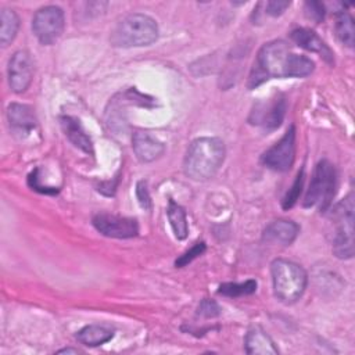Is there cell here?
<instances>
[{
    "label": "cell",
    "instance_id": "obj_1",
    "mask_svg": "<svg viewBox=\"0 0 355 355\" xmlns=\"http://www.w3.org/2000/svg\"><path fill=\"white\" fill-rule=\"evenodd\" d=\"M313 68V61L294 53L284 40H272L259 49L247 86L255 89L272 78H304L311 75Z\"/></svg>",
    "mask_w": 355,
    "mask_h": 355
},
{
    "label": "cell",
    "instance_id": "obj_2",
    "mask_svg": "<svg viewBox=\"0 0 355 355\" xmlns=\"http://www.w3.org/2000/svg\"><path fill=\"white\" fill-rule=\"evenodd\" d=\"M225 159V144L218 137H200L191 141L184 159L183 171L187 178L204 182L216 175Z\"/></svg>",
    "mask_w": 355,
    "mask_h": 355
},
{
    "label": "cell",
    "instance_id": "obj_3",
    "mask_svg": "<svg viewBox=\"0 0 355 355\" xmlns=\"http://www.w3.org/2000/svg\"><path fill=\"white\" fill-rule=\"evenodd\" d=\"M158 39L157 22L146 14H128L111 31L110 40L116 47H141Z\"/></svg>",
    "mask_w": 355,
    "mask_h": 355
},
{
    "label": "cell",
    "instance_id": "obj_4",
    "mask_svg": "<svg viewBox=\"0 0 355 355\" xmlns=\"http://www.w3.org/2000/svg\"><path fill=\"white\" fill-rule=\"evenodd\" d=\"M273 291L283 304H293L301 298L306 287V272L288 259H275L270 265Z\"/></svg>",
    "mask_w": 355,
    "mask_h": 355
},
{
    "label": "cell",
    "instance_id": "obj_5",
    "mask_svg": "<svg viewBox=\"0 0 355 355\" xmlns=\"http://www.w3.org/2000/svg\"><path fill=\"white\" fill-rule=\"evenodd\" d=\"M333 252L341 259L354 255V196L348 194L331 209Z\"/></svg>",
    "mask_w": 355,
    "mask_h": 355
},
{
    "label": "cell",
    "instance_id": "obj_6",
    "mask_svg": "<svg viewBox=\"0 0 355 355\" xmlns=\"http://www.w3.org/2000/svg\"><path fill=\"white\" fill-rule=\"evenodd\" d=\"M337 173L331 162L322 159L316 164L309 187L304 198L305 208H318L319 211H326L331 205V200L336 193Z\"/></svg>",
    "mask_w": 355,
    "mask_h": 355
},
{
    "label": "cell",
    "instance_id": "obj_7",
    "mask_svg": "<svg viewBox=\"0 0 355 355\" xmlns=\"http://www.w3.org/2000/svg\"><path fill=\"white\" fill-rule=\"evenodd\" d=\"M64 25V11L57 6L42 7L32 19V31L42 44L54 43L61 36Z\"/></svg>",
    "mask_w": 355,
    "mask_h": 355
},
{
    "label": "cell",
    "instance_id": "obj_8",
    "mask_svg": "<svg viewBox=\"0 0 355 355\" xmlns=\"http://www.w3.org/2000/svg\"><path fill=\"white\" fill-rule=\"evenodd\" d=\"M295 158V129L290 126L283 137L262 154V164L276 172H286Z\"/></svg>",
    "mask_w": 355,
    "mask_h": 355
},
{
    "label": "cell",
    "instance_id": "obj_9",
    "mask_svg": "<svg viewBox=\"0 0 355 355\" xmlns=\"http://www.w3.org/2000/svg\"><path fill=\"white\" fill-rule=\"evenodd\" d=\"M286 100L282 94H277L269 100L258 101L254 104L250 114V123L262 126L266 130H272L280 126L286 114Z\"/></svg>",
    "mask_w": 355,
    "mask_h": 355
},
{
    "label": "cell",
    "instance_id": "obj_10",
    "mask_svg": "<svg viewBox=\"0 0 355 355\" xmlns=\"http://www.w3.org/2000/svg\"><path fill=\"white\" fill-rule=\"evenodd\" d=\"M93 226L101 234L112 239H132L139 233L136 219L104 212L93 216Z\"/></svg>",
    "mask_w": 355,
    "mask_h": 355
},
{
    "label": "cell",
    "instance_id": "obj_11",
    "mask_svg": "<svg viewBox=\"0 0 355 355\" xmlns=\"http://www.w3.org/2000/svg\"><path fill=\"white\" fill-rule=\"evenodd\" d=\"M7 75L8 85L14 93H22L29 87L33 78V62L28 51L18 50L11 55Z\"/></svg>",
    "mask_w": 355,
    "mask_h": 355
},
{
    "label": "cell",
    "instance_id": "obj_12",
    "mask_svg": "<svg viewBox=\"0 0 355 355\" xmlns=\"http://www.w3.org/2000/svg\"><path fill=\"white\" fill-rule=\"evenodd\" d=\"M300 226L288 219H277L270 222L262 234L263 241L280 245H290L298 236Z\"/></svg>",
    "mask_w": 355,
    "mask_h": 355
},
{
    "label": "cell",
    "instance_id": "obj_13",
    "mask_svg": "<svg viewBox=\"0 0 355 355\" xmlns=\"http://www.w3.org/2000/svg\"><path fill=\"white\" fill-rule=\"evenodd\" d=\"M7 119L10 128L21 135H28L37 126V119L33 112V108L26 104H10L7 107Z\"/></svg>",
    "mask_w": 355,
    "mask_h": 355
},
{
    "label": "cell",
    "instance_id": "obj_14",
    "mask_svg": "<svg viewBox=\"0 0 355 355\" xmlns=\"http://www.w3.org/2000/svg\"><path fill=\"white\" fill-rule=\"evenodd\" d=\"M132 147L141 162H151L159 158L165 150L164 144L147 132L137 130L132 136Z\"/></svg>",
    "mask_w": 355,
    "mask_h": 355
},
{
    "label": "cell",
    "instance_id": "obj_15",
    "mask_svg": "<svg viewBox=\"0 0 355 355\" xmlns=\"http://www.w3.org/2000/svg\"><path fill=\"white\" fill-rule=\"evenodd\" d=\"M291 39L302 49L312 51V53H318L320 57H323V60L329 64L334 62V57L331 50L329 49V46L311 29L308 28H298L294 29L291 32Z\"/></svg>",
    "mask_w": 355,
    "mask_h": 355
},
{
    "label": "cell",
    "instance_id": "obj_16",
    "mask_svg": "<svg viewBox=\"0 0 355 355\" xmlns=\"http://www.w3.org/2000/svg\"><path fill=\"white\" fill-rule=\"evenodd\" d=\"M60 122H61V128H62L65 136L69 139V141L75 147L80 148L86 154H93L92 139L85 132L79 119H76L75 116H71V115H64L60 118Z\"/></svg>",
    "mask_w": 355,
    "mask_h": 355
},
{
    "label": "cell",
    "instance_id": "obj_17",
    "mask_svg": "<svg viewBox=\"0 0 355 355\" xmlns=\"http://www.w3.org/2000/svg\"><path fill=\"white\" fill-rule=\"evenodd\" d=\"M244 347L247 354H261V355L279 354V349L276 348L273 340L258 326L248 330L244 338Z\"/></svg>",
    "mask_w": 355,
    "mask_h": 355
},
{
    "label": "cell",
    "instance_id": "obj_18",
    "mask_svg": "<svg viewBox=\"0 0 355 355\" xmlns=\"http://www.w3.org/2000/svg\"><path fill=\"white\" fill-rule=\"evenodd\" d=\"M114 337V330L101 324H89L80 329L76 334V340L87 347H97L108 343Z\"/></svg>",
    "mask_w": 355,
    "mask_h": 355
},
{
    "label": "cell",
    "instance_id": "obj_19",
    "mask_svg": "<svg viewBox=\"0 0 355 355\" xmlns=\"http://www.w3.org/2000/svg\"><path fill=\"white\" fill-rule=\"evenodd\" d=\"M168 219L171 223V227L173 230V234L178 240H183L187 237V232H189V226H187V219H186V212L184 209L176 204L173 200H169L168 204Z\"/></svg>",
    "mask_w": 355,
    "mask_h": 355
},
{
    "label": "cell",
    "instance_id": "obj_20",
    "mask_svg": "<svg viewBox=\"0 0 355 355\" xmlns=\"http://www.w3.org/2000/svg\"><path fill=\"white\" fill-rule=\"evenodd\" d=\"M0 21H1V31H0V42L3 46L11 43L18 32L19 19L18 15L10 8H1L0 11Z\"/></svg>",
    "mask_w": 355,
    "mask_h": 355
},
{
    "label": "cell",
    "instance_id": "obj_21",
    "mask_svg": "<svg viewBox=\"0 0 355 355\" xmlns=\"http://www.w3.org/2000/svg\"><path fill=\"white\" fill-rule=\"evenodd\" d=\"M336 35L340 39V42L348 47L354 46V19L347 11H338L336 14V22H334Z\"/></svg>",
    "mask_w": 355,
    "mask_h": 355
},
{
    "label": "cell",
    "instance_id": "obj_22",
    "mask_svg": "<svg viewBox=\"0 0 355 355\" xmlns=\"http://www.w3.org/2000/svg\"><path fill=\"white\" fill-rule=\"evenodd\" d=\"M257 282L255 280H245L244 283H225L219 286L218 293L226 297H243L255 293Z\"/></svg>",
    "mask_w": 355,
    "mask_h": 355
},
{
    "label": "cell",
    "instance_id": "obj_23",
    "mask_svg": "<svg viewBox=\"0 0 355 355\" xmlns=\"http://www.w3.org/2000/svg\"><path fill=\"white\" fill-rule=\"evenodd\" d=\"M302 183H304V171H301V172L297 175V178H295V180H294L291 189L287 191L286 197L283 198V208H284V209L291 208V207L295 204V201L298 200V197H300V194H301Z\"/></svg>",
    "mask_w": 355,
    "mask_h": 355
},
{
    "label": "cell",
    "instance_id": "obj_24",
    "mask_svg": "<svg viewBox=\"0 0 355 355\" xmlns=\"http://www.w3.org/2000/svg\"><path fill=\"white\" fill-rule=\"evenodd\" d=\"M304 11L308 19L319 24L324 18V6L319 1H306L304 4Z\"/></svg>",
    "mask_w": 355,
    "mask_h": 355
},
{
    "label": "cell",
    "instance_id": "obj_25",
    "mask_svg": "<svg viewBox=\"0 0 355 355\" xmlns=\"http://www.w3.org/2000/svg\"><path fill=\"white\" fill-rule=\"evenodd\" d=\"M204 251H205V243H202V241L196 243L189 251H186L183 255H180V257L176 259L175 265H176L178 268H182V266L187 265L189 262H191L194 258L200 257Z\"/></svg>",
    "mask_w": 355,
    "mask_h": 355
},
{
    "label": "cell",
    "instance_id": "obj_26",
    "mask_svg": "<svg viewBox=\"0 0 355 355\" xmlns=\"http://www.w3.org/2000/svg\"><path fill=\"white\" fill-rule=\"evenodd\" d=\"M219 313H220V308L212 300H202L198 305V315L204 318H215Z\"/></svg>",
    "mask_w": 355,
    "mask_h": 355
},
{
    "label": "cell",
    "instance_id": "obj_27",
    "mask_svg": "<svg viewBox=\"0 0 355 355\" xmlns=\"http://www.w3.org/2000/svg\"><path fill=\"white\" fill-rule=\"evenodd\" d=\"M290 7V1H277V0H272L268 1L265 6V12L270 17H279L282 15L287 8Z\"/></svg>",
    "mask_w": 355,
    "mask_h": 355
},
{
    "label": "cell",
    "instance_id": "obj_28",
    "mask_svg": "<svg viewBox=\"0 0 355 355\" xmlns=\"http://www.w3.org/2000/svg\"><path fill=\"white\" fill-rule=\"evenodd\" d=\"M136 196H137V200H139L140 205L144 209H150L151 208V198H150L146 182L141 180V182L137 183V186H136Z\"/></svg>",
    "mask_w": 355,
    "mask_h": 355
},
{
    "label": "cell",
    "instance_id": "obj_29",
    "mask_svg": "<svg viewBox=\"0 0 355 355\" xmlns=\"http://www.w3.org/2000/svg\"><path fill=\"white\" fill-rule=\"evenodd\" d=\"M58 354H78L79 351L78 349H75V348H64V349H60V351H57Z\"/></svg>",
    "mask_w": 355,
    "mask_h": 355
}]
</instances>
